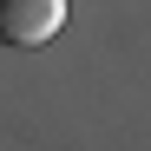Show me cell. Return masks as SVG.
<instances>
[{
    "label": "cell",
    "mask_w": 151,
    "mask_h": 151,
    "mask_svg": "<svg viewBox=\"0 0 151 151\" xmlns=\"http://www.w3.org/2000/svg\"><path fill=\"white\" fill-rule=\"evenodd\" d=\"M66 27V0H0V46H46Z\"/></svg>",
    "instance_id": "6da1fadb"
}]
</instances>
